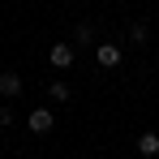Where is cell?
Returning a JSON list of instances; mask_svg holds the SVG:
<instances>
[{
	"mask_svg": "<svg viewBox=\"0 0 159 159\" xmlns=\"http://www.w3.org/2000/svg\"><path fill=\"white\" fill-rule=\"evenodd\" d=\"M95 60H99V69H120V48L116 43H99L95 48Z\"/></svg>",
	"mask_w": 159,
	"mask_h": 159,
	"instance_id": "6da1fadb",
	"label": "cell"
},
{
	"mask_svg": "<svg viewBox=\"0 0 159 159\" xmlns=\"http://www.w3.org/2000/svg\"><path fill=\"white\" fill-rule=\"evenodd\" d=\"M17 95H22V73L4 69L0 73V99H17Z\"/></svg>",
	"mask_w": 159,
	"mask_h": 159,
	"instance_id": "7a4b0ae2",
	"label": "cell"
},
{
	"mask_svg": "<svg viewBox=\"0 0 159 159\" xmlns=\"http://www.w3.org/2000/svg\"><path fill=\"white\" fill-rule=\"evenodd\" d=\"M52 125H56L52 107H34L30 112V133H52Z\"/></svg>",
	"mask_w": 159,
	"mask_h": 159,
	"instance_id": "3957f363",
	"label": "cell"
},
{
	"mask_svg": "<svg viewBox=\"0 0 159 159\" xmlns=\"http://www.w3.org/2000/svg\"><path fill=\"white\" fill-rule=\"evenodd\" d=\"M48 60H52V69H69L73 65V43H52Z\"/></svg>",
	"mask_w": 159,
	"mask_h": 159,
	"instance_id": "277c9868",
	"label": "cell"
},
{
	"mask_svg": "<svg viewBox=\"0 0 159 159\" xmlns=\"http://www.w3.org/2000/svg\"><path fill=\"white\" fill-rule=\"evenodd\" d=\"M138 151H142L146 159H155L159 155V133H142V138H138Z\"/></svg>",
	"mask_w": 159,
	"mask_h": 159,
	"instance_id": "5b68a950",
	"label": "cell"
},
{
	"mask_svg": "<svg viewBox=\"0 0 159 159\" xmlns=\"http://www.w3.org/2000/svg\"><path fill=\"white\" fill-rule=\"evenodd\" d=\"M146 39H151V26H146V22H133V26H129V43H138V48H142Z\"/></svg>",
	"mask_w": 159,
	"mask_h": 159,
	"instance_id": "8992f818",
	"label": "cell"
},
{
	"mask_svg": "<svg viewBox=\"0 0 159 159\" xmlns=\"http://www.w3.org/2000/svg\"><path fill=\"white\" fill-rule=\"evenodd\" d=\"M90 39H95V26H90V22H82V26L73 30V43H78V48H86Z\"/></svg>",
	"mask_w": 159,
	"mask_h": 159,
	"instance_id": "52a82bcc",
	"label": "cell"
},
{
	"mask_svg": "<svg viewBox=\"0 0 159 159\" xmlns=\"http://www.w3.org/2000/svg\"><path fill=\"white\" fill-rule=\"evenodd\" d=\"M48 95H52L56 103H65V99H69V86H65V82H52V86H48Z\"/></svg>",
	"mask_w": 159,
	"mask_h": 159,
	"instance_id": "ba28073f",
	"label": "cell"
},
{
	"mask_svg": "<svg viewBox=\"0 0 159 159\" xmlns=\"http://www.w3.org/2000/svg\"><path fill=\"white\" fill-rule=\"evenodd\" d=\"M9 125H13V107L0 103V129H9Z\"/></svg>",
	"mask_w": 159,
	"mask_h": 159,
	"instance_id": "9c48e42d",
	"label": "cell"
}]
</instances>
